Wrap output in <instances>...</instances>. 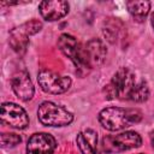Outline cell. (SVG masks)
<instances>
[{
    "mask_svg": "<svg viewBox=\"0 0 154 154\" xmlns=\"http://www.w3.org/2000/svg\"><path fill=\"white\" fill-rule=\"evenodd\" d=\"M142 119V112L137 108L106 107L99 113L100 124L109 131H118L137 124Z\"/></svg>",
    "mask_w": 154,
    "mask_h": 154,
    "instance_id": "cell-1",
    "label": "cell"
},
{
    "mask_svg": "<svg viewBox=\"0 0 154 154\" xmlns=\"http://www.w3.org/2000/svg\"><path fill=\"white\" fill-rule=\"evenodd\" d=\"M58 47L63 52V54L75 64L77 73L79 76L83 77L84 75L89 73L91 66L88 63L84 46L79 41H77L76 37L69 34H63L58 40Z\"/></svg>",
    "mask_w": 154,
    "mask_h": 154,
    "instance_id": "cell-2",
    "label": "cell"
},
{
    "mask_svg": "<svg viewBox=\"0 0 154 154\" xmlns=\"http://www.w3.org/2000/svg\"><path fill=\"white\" fill-rule=\"evenodd\" d=\"M136 83L135 75L128 67H120L113 75L112 79L107 85H105V95L106 99H129V94L132 87Z\"/></svg>",
    "mask_w": 154,
    "mask_h": 154,
    "instance_id": "cell-3",
    "label": "cell"
},
{
    "mask_svg": "<svg viewBox=\"0 0 154 154\" xmlns=\"http://www.w3.org/2000/svg\"><path fill=\"white\" fill-rule=\"evenodd\" d=\"M37 118L46 126H66L72 123L73 114L63 106L51 101H45L38 106Z\"/></svg>",
    "mask_w": 154,
    "mask_h": 154,
    "instance_id": "cell-4",
    "label": "cell"
},
{
    "mask_svg": "<svg viewBox=\"0 0 154 154\" xmlns=\"http://www.w3.org/2000/svg\"><path fill=\"white\" fill-rule=\"evenodd\" d=\"M41 29L42 23L38 19H31L20 24L19 26L13 28L10 31V46L19 54L24 53L29 45V37L37 34Z\"/></svg>",
    "mask_w": 154,
    "mask_h": 154,
    "instance_id": "cell-5",
    "label": "cell"
},
{
    "mask_svg": "<svg viewBox=\"0 0 154 154\" xmlns=\"http://www.w3.org/2000/svg\"><path fill=\"white\" fill-rule=\"evenodd\" d=\"M142 144V138L136 131H125L118 135L105 136L102 147L107 153H119L137 148Z\"/></svg>",
    "mask_w": 154,
    "mask_h": 154,
    "instance_id": "cell-6",
    "label": "cell"
},
{
    "mask_svg": "<svg viewBox=\"0 0 154 154\" xmlns=\"http://www.w3.org/2000/svg\"><path fill=\"white\" fill-rule=\"evenodd\" d=\"M37 82L41 89L48 94H63L71 87L70 77L59 75L51 70L40 71L37 75Z\"/></svg>",
    "mask_w": 154,
    "mask_h": 154,
    "instance_id": "cell-7",
    "label": "cell"
},
{
    "mask_svg": "<svg viewBox=\"0 0 154 154\" xmlns=\"http://www.w3.org/2000/svg\"><path fill=\"white\" fill-rule=\"evenodd\" d=\"M1 122L11 128L23 130L29 125V117L23 107L14 102L1 105Z\"/></svg>",
    "mask_w": 154,
    "mask_h": 154,
    "instance_id": "cell-8",
    "label": "cell"
},
{
    "mask_svg": "<svg viewBox=\"0 0 154 154\" xmlns=\"http://www.w3.org/2000/svg\"><path fill=\"white\" fill-rule=\"evenodd\" d=\"M55 138L46 132H36L26 142L25 154H53L55 150Z\"/></svg>",
    "mask_w": 154,
    "mask_h": 154,
    "instance_id": "cell-9",
    "label": "cell"
},
{
    "mask_svg": "<svg viewBox=\"0 0 154 154\" xmlns=\"http://www.w3.org/2000/svg\"><path fill=\"white\" fill-rule=\"evenodd\" d=\"M12 90L16 96L22 101H29L34 96V85L26 71H18L11 79Z\"/></svg>",
    "mask_w": 154,
    "mask_h": 154,
    "instance_id": "cell-10",
    "label": "cell"
},
{
    "mask_svg": "<svg viewBox=\"0 0 154 154\" xmlns=\"http://www.w3.org/2000/svg\"><path fill=\"white\" fill-rule=\"evenodd\" d=\"M69 2L61 0H53V1H42L38 5L40 13L43 19L48 22L59 20L69 13Z\"/></svg>",
    "mask_w": 154,
    "mask_h": 154,
    "instance_id": "cell-11",
    "label": "cell"
},
{
    "mask_svg": "<svg viewBox=\"0 0 154 154\" xmlns=\"http://www.w3.org/2000/svg\"><path fill=\"white\" fill-rule=\"evenodd\" d=\"M85 53H87V58H88V63L91 66V69L94 66H100L107 55V49L105 43L99 40V38H91L89 40L85 46H84Z\"/></svg>",
    "mask_w": 154,
    "mask_h": 154,
    "instance_id": "cell-12",
    "label": "cell"
},
{
    "mask_svg": "<svg viewBox=\"0 0 154 154\" xmlns=\"http://www.w3.org/2000/svg\"><path fill=\"white\" fill-rule=\"evenodd\" d=\"M76 142H77L79 150L83 154H99L97 147H96L97 134L94 130L87 129V130L79 132L76 137Z\"/></svg>",
    "mask_w": 154,
    "mask_h": 154,
    "instance_id": "cell-13",
    "label": "cell"
},
{
    "mask_svg": "<svg viewBox=\"0 0 154 154\" xmlns=\"http://www.w3.org/2000/svg\"><path fill=\"white\" fill-rule=\"evenodd\" d=\"M102 31H103V36L108 42L116 43L119 40H122L120 37L125 32V26L118 18H108L105 22Z\"/></svg>",
    "mask_w": 154,
    "mask_h": 154,
    "instance_id": "cell-14",
    "label": "cell"
},
{
    "mask_svg": "<svg viewBox=\"0 0 154 154\" xmlns=\"http://www.w3.org/2000/svg\"><path fill=\"white\" fill-rule=\"evenodd\" d=\"M126 7H128L129 13L136 22H143L144 18L147 17V14L149 13L150 2L146 1V0H142V1L132 0V1L126 2Z\"/></svg>",
    "mask_w": 154,
    "mask_h": 154,
    "instance_id": "cell-15",
    "label": "cell"
},
{
    "mask_svg": "<svg viewBox=\"0 0 154 154\" xmlns=\"http://www.w3.org/2000/svg\"><path fill=\"white\" fill-rule=\"evenodd\" d=\"M148 96H149V87H148L147 82L138 81L132 87L128 100H131L134 102H143L148 99Z\"/></svg>",
    "mask_w": 154,
    "mask_h": 154,
    "instance_id": "cell-16",
    "label": "cell"
},
{
    "mask_svg": "<svg viewBox=\"0 0 154 154\" xmlns=\"http://www.w3.org/2000/svg\"><path fill=\"white\" fill-rule=\"evenodd\" d=\"M22 141L20 136L13 132H4L1 135V147L2 148H13L19 144Z\"/></svg>",
    "mask_w": 154,
    "mask_h": 154,
    "instance_id": "cell-17",
    "label": "cell"
},
{
    "mask_svg": "<svg viewBox=\"0 0 154 154\" xmlns=\"http://www.w3.org/2000/svg\"><path fill=\"white\" fill-rule=\"evenodd\" d=\"M149 138H150V143H152V146L154 147V130L150 131V134H149Z\"/></svg>",
    "mask_w": 154,
    "mask_h": 154,
    "instance_id": "cell-18",
    "label": "cell"
},
{
    "mask_svg": "<svg viewBox=\"0 0 154 154\" xmlns=\"http://www.w3.org/2000/svg\"><path fill=\"white\" fill-rule=\"evenodd\" d=\"M150 24H152L153 30H154V11H153V12H152V14H150Z\"/></svg>",
    "mask_w": 154,
    "mask_h": 154,
    "instance_id": "cell-19",
    "label": "cell"
},
{
    "mask_svg": "<svg viewBox=\"0 0 154 154\" xmlns=\"http://www.w3.org/2000/svg\"><path fill=\"white\" fill-rule=\"evenodd\" d=\"M136 154H143V153H136Z\"/></svg>",
    "mask_w": 154,
    "mask_h": 154,
    "instance_id": "cell-20",
    "label": "cell"
}]
</instances>
